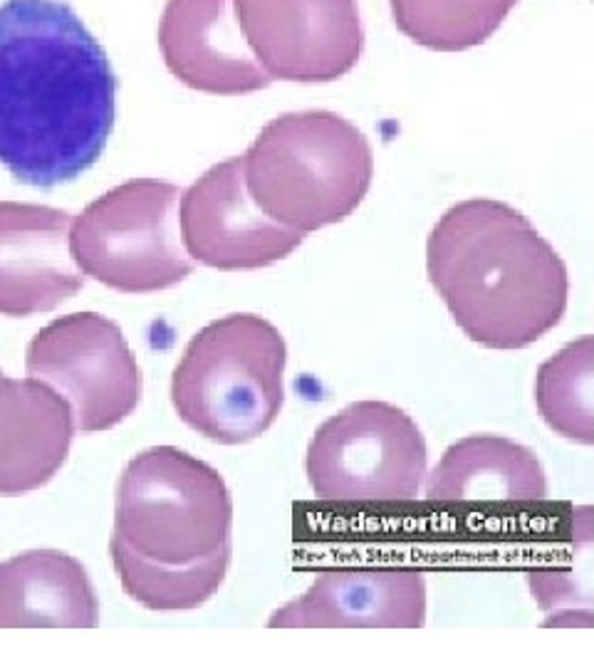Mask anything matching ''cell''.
I'll use <instances>...</instances> for the list:
<instances>
[{"label": "cell", "instance_id": "obj_1", "mask_svg": "<svg viewBox=\"0 0 594 668\" xmlns=\"http://www.w3.org/2000/svg\"><path fill=\"white\" fill-rule=\"evenodd\" d=\"M107 50L65 0L0 3V164L55 189L97 164L117 119Z\"/></svg>", "mask_w": 594, "mask_h": 668}, {"label": "cell", "instance_id": "obj_10", "mask_svg": "<svg viewBox=\"0 0 594 668\" xmlns=\"http://www.w3.org/2000/svg\"><path fill=\"white\" fill-rule=\"evenodd\" d=\"M179 221L191 260L223 273L268 268L305 240V233L275 223L250 198L241 156L211 166L181 193Z\"/></svg>", "mask_w": 594, "mask_h": 668}, {"label": "cell", "instance_id": "obj_15", "mask_svg": "<svg viewBox=\"0 0 594 668\" xmlns=\"http://www.w3.org/2000/svg\"><path fill=\"white\" fill-rule=\"evenodd\" d=\"M75 416L40 379L0 377V495H25L57 476L70 456Z\"/></svg>", "mask_w": 594, "mask_h": 668}, {"label": "cell", "instance_id": "obj_16", "mask_svg": "<svg viewBox=\"0 0 594 668\" xmlns=\"http://www.w3.org/2000/svg\"><path fill=\"white\" fill-rule=\"evenodd\" d=\"M99 602L72 555L30 550L0 565V629H92Z\"/></svg>", "mask_w": 594, "mask_h": 668}, {"label": "cell", "instance_id": "obj_13", "mask_svg": "<svg viewBox=\"0 0 594 668\" xmlns=\"http://www.w3.org/2000/svg\"><path fill=\"white\" fill-rule=\"evenodd\" d=\"M159 50L176 80L206 95L243 97L273 82L243 38L236 0H166Z\"/></svg>", "mask_w": 594, "mask_h": 668}, {"label": "cell", "instance_id": "obj_5", "mask_svg": "<svg viewBox=\"0 0 594 668\" xmlns=\"http://www.w3.org/2000/svg\"><path fill=\"white\" fill-rule=\"evenodd\" d=\"M142 560L191 567L233 550V498L221 473L174 446L139 453L124 468L114 535Z\"/></svg>", "mask_w": 594, "mask_h": 668}, {"label": "cell", "instance_id": "obj_20", "mask_svg": "<svg viewBox=\"0 0 594 668\" xmlns=\"http://www.w3.org/2000/svg\"><path fill=\"white\" fill-rule=\"evenodd\" d=\"M0 377H3V372H0Z\"/></svg>", "mask_w": 594, "mask_h": 668}, {"label": "cell", "instance_id": "obj_9", "mask_svg": "<svg viewBox=\"0 0 594 668\" xmlns=\"http://www.w3.org/2000/svg\"><path fill=\"white\" fill-rule=\"evenodd\" d=\"M241 33L270 80L335 82L357 67V0H236Z\"/></svg>", "mask_w": 594, "mask_h": 668}, {"label": "cell", "instance_id": "obj_18", "mask_svg": "<svg viewBox=\"0 0 594 668\" xmlns=\"http://www.w3.org/2000/svg\"><path fill=\"white\" fill-rule=\"evenodd\" d=\"M594 339L582 334L552 354L535 374V409L552 433L577 446L594 443Z\"/></svg>", "mask_w": 594, "mask_h": 668}, {"label": "cell", "instance_id": "obj_3", "mask_svg": "<svg viewBox=\"0 0 594 668\" xmlns=\"http://www.w3.org/2000/svg\"><path fill=\"white\" fill-rule=\"evenodd\" d=\"M241 159L260 211L305 236L352 216L374 181L369 139L330 109L270 119Z\"/></svg>", "mask_w": 594, "mask_h": 668}, {"label": "cell", "instance_id": "obj_14", "mask_svg": "<svg viewBox=\"0 0 594 668\" xmlns=\"http://www.w3.org/2000/svg\"><path fill=\"white\" fill-rule=\"evenodd\" d=\"M424 495L441 508H528L547 498V476L533 448L495 433H473L446 448L426 473Z\"/></svg>", "mask_w": 594, "mask_h": 668}, {"label": "cell", "instance_id": "obj_4", "mask_svg": "<svg viewBox=\"0 0 594 668\" xmlns=\"http://www.w3.org/2000/svg\"><path fill=\"white\" fill-rule=\"evenodd\" d=\"M288 344L260 315H228L203 327L171 379V401L186 426L221 446L255 441L285 404Z\"/></svg>", "mask_w": 594, "mask_h": 668}, {"label": "cell", "instance_id": "obj_17", "mask_svg": "<svg viewBox=\"0 0 594 668\" xmlns=\"http://www.w3.org/2000/svg\"><path fill=\"white\" fill-rule=\"evenodd\" d=\"M520 0H389L404 38L434 52H466L488 43Z\"/></svg>", "mask_w": 594, "mask_h": 668}, {"label": "cell", "instance_id": "obj_7", "mask_svg": "<svg viewBox=\"0 0 594 668\" xmlns=\"http://www.w3.org/2000/svg\"><path fill=\"white\" fill-rule=\"evenodd\" d=\"M305 473L312 493L327 503H411L429 473V446L419 424L396 404L354 401L317 426Z\"/></svg>", "mask_w": 594, "mask_h": 668}, {"label": "cell", "instance_id": "obj_8", "mask_svg": "<svg viewBox=\"0 0 594 668\" xmlns=\"http://www.w3.org/2000/svg\"><path fill=\"white\" fill-rule=\"evenodd\" d=\"M25 369L65 396L82 433L114 429L142 399L137 357L117 322L97 312H75L43 327L28 344Z\"/></svg>", "mask_w": 594, "mask_h": 668}, {"label": "cell", "instance_id": "obj_2", "mask_svg": "<svg viewBox=\"0 0 594 668\" xmlns=\"http://www.w3.org/2000/svg\"><path fill=\"white\" fill-rule=\"evenodd\" d=\"M426 278L473 344L518 352L567 315L570 270L535 223L498 198H466L426 238Z\"/></svg>", "mask_w": 594, "mask_h": 668}, {"label": "cell", "instance_id": "obj_6", "mask_svg": "<svg viewBox=\"0 0 594 668\" xmlns=\"http://www.w3.org/2000/svg\"><path fill=\"white\" fill-rule=\"evenodd\" d=\"M179 186L132 179L95 198L72 218L77 268L124 295L169 290L194 273L181 240Z\"/></svg>", "mask_w": 594, "mask_h": 668}, {"label": "cell", "instance_id": "obj_19", "mask_svg": "<svg viewBox=\"0 0 594 668\" xmlns=\"http://www.w3.org/2000/svg\"><path fill=\"white\" fill-rule=\"evenodd\" d=\"M231 552L226 550L191 567H164L142 560L117 540L109 542V555L124 592L151 612H191L206 604L226 579Z\"/></svg>", "mask_w": 594, "mask_h": 668}, {"label": "cell", "instance_id": "obj_12", "mask_svg": "<svg viewBox=\"0 0 594 668\" xmlns=\"http://www.w3.org/2000/svg\"><path fill=\"white\" fill-rule=\"evenodd\" d=\"M70 231L72 216L62 208L0 201V315L50 312L82 290Z\"/></svg>", "mask_w": 594, "mask_h": 668}, {"label": "cell", "instance_id": "obj_11", "mask_svg": "<svg viewBox=\"0 0 594 668\" xmlns=\"http://www.w3.org/2000/svg\"><path fill=\"white\" fill-rule=\"evenodd\" d=\"M426 577L414 565L327 567L302 597L270 614V629H424Z\"/></svg>", "mask_w": 594, "mask_h": 668}]
</instances>
